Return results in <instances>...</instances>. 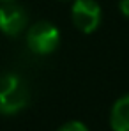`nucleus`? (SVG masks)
<instances>
[{
	"instance_id": "obj_1",
	"label": "nucleus",
	"mask_w": 129,
	"mask_h": 131,
	"mask_svg": "<svg viewBox=\"0 0 129 131\" xmlns=\"http://www.w3.org/2000/svg\"><path fill=\"white\" fill-rule=\"evenodd\" d=\"M30 90L21 76L16 73L0 74V113L16 115L28 106Z\"/></svg>"
},
{
	"instance_id": "obj_2",
	"label": "nucleus",
	"mask_w": 129,
	"mask_h": 131,
	"mask_svg": "<svg viewBox=\"0 0 129 131\" xmlns=\"http://www.w3.org/2000/svg\"><path fill=\"white\" fill-rule=\"evenodd\" d=\"M60 44V30L50 21H37L27 30V46L34 55H51Z\"/></svg>"
},
{
	"instance_id": "obj_3",
	"label": "nucleus",
	"mask_w": 129,
	"mask_h": 131,
	"mask_svg": "<svg viewBox=\"0 0 129 131\" xmlns=\"http://www.w3.org/2000/svg\"><path fill=\"white\" fill-rule=\"evenodd\" d=\"M71 20L81 34H94L103 20L101 5L96 0H74L71 7Z\"/></svg>"
},
{
	"instance_id": "obj_4",
	"label": "nucleus",
	"mask_w": 129,
	"mask_h": 131,
	"mask_svg": "<svg viewBox=\"0 0 129 131\" xmlns=\"http://www.w3.org/2000/svg\"><path fill=\"white\" fill-rule=\"evenodd\" d=\"M28 25V14L18 2H0V32L18 37Z\"/></svg>"
},
{
	"instance_id": "obj_5",
	"label": "nucleus",
	"mask_w": 129,
	"mask_h": 131,
	"mask_svg": "<svg viewBox=\"0 0 129 131\" xmlns=\"http://www.w3.org/2000/svg\"><path fill=\"white\" fill-rule=\"evenodd\" d=\"M110 126L113 131H129V94L113 103L110 112Z\"/></svg>"
},
{
	"instance_id": "obj_6",
	"label": "nucleus",
	"mask_w": 129,
	"mask_h": 131,
	"mask_svg": "<svg viewBox=\"0 0 129 131\" xmlns=\"http://www.w3.org/2000/svg\"><path fill=\"white\" fill-rule=\"evenodd\" d=\"M57 131H88V128L80 121H69V122L62 124Z\"/></svg>"
},
{
	"instance_id": "obj_7",
	"label": "nucleus",
	"mask_w": 129,
	"mask_h": 131,
	"mask_svg": "<svg viewBox=\"0 0 129 131\" xmlns=\"http://www.w3.org/2000/svg\"><path fill=\"white\" fill-rule=\"evenodd\" d=\"M119 11L122 13L124 18L129 20V0H119Z\"/></svg>"
},
{
	"instance_id": "obj_8",
	"label": "nucleus",
	"mask_w": 129,
	"mask_h": 131,
	"mask_svg": "<svg viewBox=\"0 0 129 131\" xmlns=\"http://www.w3.org/2000/svg\"><path fill=\"white\" fill-rule=\"evenodd\" d=\"M0 2H18V0H0Z\"/></svg>"
},
{
	"instance_id": "obj_9",
	"label": "nucleus",
	"mask_w": 129,
	"mask_h": 131,
	"mask_svg": "<svg viewBox=\"0 0 129 131\" xmlns=\"http://www.w3.org/2000/svg\"><path fill=\"white\" fill-rule=\"evenodd\" d=\"M60 2H69V0H60Z\"/></svg>"
}]
</instances>
